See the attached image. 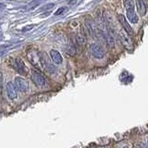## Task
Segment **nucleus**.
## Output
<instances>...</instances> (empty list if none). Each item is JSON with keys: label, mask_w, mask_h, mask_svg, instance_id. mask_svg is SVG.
<instances>
[{"label": "nucleus", "mask_w": 148, "mask_h": 148, "mask_svg": "<svg viewBox=\"0 0 148 148\" xmlns=\"http://www.w3.org/2000/svg\"><path fill=\"white\" fill-rule=\"evenodd\" d=\"M32 82L38 87H44L46 84V80L45 76L38 71H35V69L32 71Z\"/></svg>", "instance_id": "1"}, {"label": "nucleus", "mask_w": 148, "mask_h": 148, "mask_svg": "<svg viewBox=\"0 0 148 148\" xmlns=\"http://www.w3.org/2000/svg\"><path fill=\"white\" fill-rule=\"evenodd\" d=\"M90 50H91V54L94 58L101 59L105 57V51L101 45H97V44H92L90 46Z\"/></svg>", "instance_id": "2"}, {"label": "nucleus", "mask_w": 148, "mask_h": 148, "mask_svg": "<svg viewBox=\"0 0 148 148\" xmlns=\"http://www.w3.org/2000/svg\"><path fill=\"white\" fill-rule=\"evenodd\" d=\"M6 90H7V94L9 99L14 100L18 97V89L15 85V83H13L12 82H8L6 85Z\"/></svg>", "instance_id": "3"}, {"label": "nucleus", "mask_w": 148, "mask_h": 148, "mask_svg": "<svg viewBox=\"0 0 148 148\" xmlns=\"http://www.w3.org/2000/svg\"><path fill=\"white\" fill-rule=\"evenodd\" d=\"M130 34H128L126 32H119V38L120 41H121L122 45L129 50H132L133 47L132 45V41L131 39V37L129 36Z\"/></svg>", "instance_id": "4"}, {"label": "nucleus", "mask_w": 148, "mask_h": 148, "mask_svg": "<svg viewBox=\"0 0 148 148\" xmlns=\"http://www.w3.org/2000/svg\"><path fill=\"white\" fill-rule=\"evenodd\" d=\"M15 85L17 87V89L20 92H27L28 89H29L28 82L22 77H17L15 79Z\"/></svg>", "instance_id": "5"}, {"label": "nucleus", "mask_w": 148, "mask_h": 148, "mask_svg": "<svg viewBox=\"0 0 148 148\" xmlns=\"http://www.w3.org/2000/svg\"><path fill=\"white\" fill-rule=\"evenodd\" d=\"M118 18H119V23L122 25L123 29L125 30V32H126L128 34L132 35V34H133L132 28L131 27V25L129 24V22H128V21L126 20V18H125L123 15H121V14H119V15L118 16Z\"/></svg>", "instance_id": "6"}, {"label": "nucleus", "mask_w": 148, "mask_h": 148, "mask_svg": "<svg viewBox=\"0 0 148 148\" xmlns=\"http://www.w3.org/2000/svg\"><path fill=\"white\" fill-rule=\"evenodd\" d=\"M50 57H51V59H52V61L55 64H61L63 61V58L61 57V55H60V53L57 50H51L50 51Z\"/></svg>", "instance_id": "7"}, {"label": "nucleus", "mask_w": 148, "mask_h": 148, "mask_svg": "<svg viewBox=\"0 0 148 148\" xmlns=\"http://www.w3.org/2000/svg\"><path fill=\"white\" fill-rule=\"evenodd\" d=\"M15 68L21 74H26V72H27V69H26L25 64L21 58L15 59Z\"/></svg>", "instance_id": "8"}, {"label": "nucleus", "mask_w": 148, "mask_h": 148, "mask_svg": "<svg viewBox=\"0 0 148 148\" xmlns=\"http://www.w3.org/2000/svg\"><path fill=\"white\" fill-rule=\"evenodd\" d=\"M135 3L139 14H141L142 16H145L146 14V6L145 2H143V0H135Z\"/></svg>", "instance_id": "9"}, {"label": "nucleus", "mask_w": 148, "mask_h": 148, "mask_svg": "<svg viewBox=\"0 0 148 148\" xmlns=\"http://www.w3.org/2000/svg\"><path fill=\"white\" fill-rule=\"evenodd\" d=\"M123 2H124L125 8H126V13L135 11L134 10V5L132 0H123Z\"/></svg>", "instance_id": "10"}, {"label": "nucleus", "mask_w": 148, "mask_h": 148, "mask_svg": "<svg viewBox=\"0 0 148 148\" xmlns=\"http://www.w3.org/2000/svg\"><path fill=\"white\" fill-rule=\"evenodd\" d=\"M104 37H105V40H106V43L108 45V47L110 48H113L115 46V41L113 39V37L111 36L110 34H104Z\"/></svg>", "instance_id": "11"}, {"label": "nucleus", "mask_w": 148, "mask_h": 148, "mask_svg": "<svg viewBox=\"0 0 148 148\" xmlns=\"http://www.w3.org/2000/svg\"><path fill=\"white\" fill-rule=\"evenodd\" d=\"M127 18L132 23H137L138 22V17L136 15L135 11L131 12V13H127Z\"/></svg>", "instance_id": "12"}, {"label": "nucleus", "mask_w": 148, "mask_h": 148, "mask_svg": "<svg viewBox=\"0 0 148 148\" xmlns=\"http://www.w3.org/2000/svg\"><path fill=\"white\" fill-rule=\"evenodd\" d=\"M41 3V0H34V1H32L29 4V6H28V8H29V9H34V8H36L37 6H39Z\"/></svg>", "instance_id": "13"}, {"label": "nucleus", "mask_w": 148, "mask_h": 148, "mask_svg": "<svg viewBox=\"0 0 148 148\" xmlns=\"http://www.w3.org/2000/svg\"><path fill=\"white\" fill-rule=\"evenodd\" d=\"M66 9H67L66 8H59L58 9V10L55 12V15H56V16L61 15L62 13H64L65 11H66Z\"/></svg>", "instance_id": "14"}, {"label": "nucleus", "mask_w": 148, "mask_h": 148, "mask_svg": "<svg viewBox=\"0 0 148 148\" xmlns=\"http://www.w3.org/2000/svg\"><path fill=\"white\" fill-rule=\"evenodd\" d=\"M2 92H3V75L1 71H0V94H2Z\"/></svg>", "instance_id": "15"}, {"label": "nucleus", "mask_w": 148, "mask_h": 148, "mask_svg": "<svg viewBox=\"0 0 148 148\" xmlns=\"http://www.w3.org/2000/svg\"><path fill=\"white\" fill-rule=\"evenodd\" d=\"M34 27V25H28V26H26V27H23V28H22V32H28V31L32 30Z\"/></svg>", "instance_id": "16"}, {"label": "nucleus", "mask_w": 148, "mask_h": 148, "mask_svg": "<svg viewBox=\"0 0 148 148\" xmlns=\"http://www.w3.org/2000/svg\"><path fill=\"white\" fill-rule=\"evenodd\" d=\"M147 146H148V140H147Z\"/></svg>", "instance_id": "17"}]
</instances>
